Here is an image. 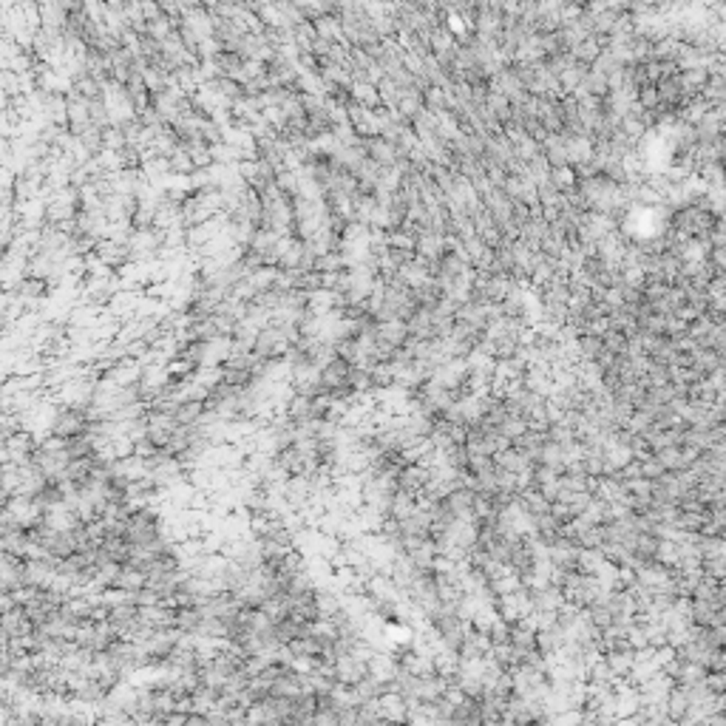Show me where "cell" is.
Returning <instances> with one entry per match:
<instances>
[{"mask_svg":"<svg viewBox=\"0 0 726 726\" xmlns=\"http://www.w3.org/2000/svg\"><path fill=\"white\" fill-rule=\"evenodd\" d=\"M315 29H318V37H324L329 43H347L340 15H321V17H315Z\"/></svg>","mask_w":726,"mask_h":726,"instance_id":"6da1fadb","label":"cell"}]
</instances>
